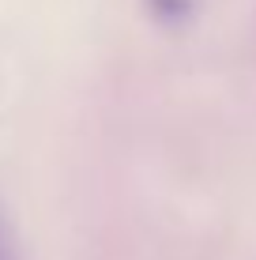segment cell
I'll use <instances>...</instances> for the list:
<instances>
[{
    "label": "cell",
    "instance_id": "6da1fadb",
    "mask_svg": "<svg viewBox=\"0 0 256 260\" xmlns=\"http://www.w3.org/2000/svg\"><path fill=\"white\" fill-rule=\"evenodd\" d=\"M0 260H15V256H12V245H8L4 234H0Z\"/></svg>",
    "mask_w": 256,
    "mask_h": 260
}]
</instances>
